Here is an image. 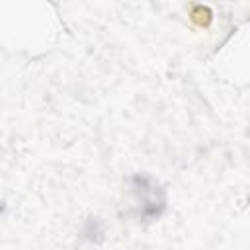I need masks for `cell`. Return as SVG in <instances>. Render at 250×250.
I'll return each instance as SVG.
<instances>
[{"instance_id":"cell-1","label":"cell","mask_w":250,"mask_h":250,"mask_svg":"<svg viewBox=\"0 0 250 250\" xmlns=\"http://www.w3.org/2000/svg\"><path fill=\"white\" fill-rule=\"evenodd\" d=\"M189 20L197 25V27H209L213 21V12L207 6H195L189 14Z\"/></svg>"}]
</instances>
